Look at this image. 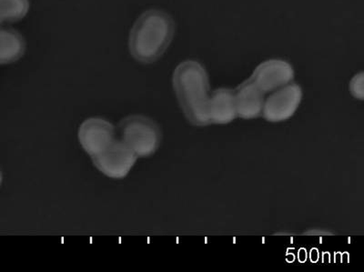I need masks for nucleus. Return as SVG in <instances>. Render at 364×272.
<instances>
[{
	"label": "nucleus",
	"mask_w": 364,
	"mask_h": 272,
	"mask_svg": "<svg viewBox=\"0 0 364 272\" xmlns=\"http://www.w3.org/2000/svg\"><path fill=\"white\" fill-rule=\"evenodd\" d=\"M2 180H3V178H2V173H0V186H1V184H2Z\"/></svg>",
	"instance_id": "nucleus-13"
},
{
	"label": "nucleus",
	"mask_w": 364,
	"mask_h": 272,
	"mask_svg": "<svg viewBox=\"0 0 364 272\" xmlns=\"http://www.w3.org/2000/svg\"><path fill=\"white\" fill-rule=\"evenodd\" d=\"M28 0H0V22L14 23L28 14Z\"/></svg>",
	"instance_id": "nucleus-11"
},
{
	"label": "nucleus",
	"mask_w": 364,
	"mask_h": 272,
	"mask_svg": "<svg viewBox=\"0 0 364 272\" xmlns=\"http://www.w3.org/2000/svg\"><path fill=\"white\" fill-rule=\"evenodd\" d=\"M294 79V67L287 61L282 60L264 61L249 77L250 82L264 95L288 85Z\"/></svg>",
	"instance_id": "nucleus-6"
},
{
	"label": "nucleus",
	"mask_w": 364,
	"mask_h": 272,
	"mask_svg": "<svg viewBox=\"0 0 364 272\" xmlns=\"http://www.w3.org/2000/svg\"><path fill=\"white\" fill-rule=\"evenodd\" d=\"M175 28L174 19L167 12L152 9L142 13L129 34L132 56L141 63L155 62L170 47Z\"/></svg>",
	"instance_id": "nucleus-1"
},
{
	"label": "nucleus",
	"mask_w": 364,
	"mask_h": 272,
	"mask_svg": "<svg viewBox=\"0 0 364 272\" xmlns=\"http://www.w3.org/2000/svg\"><path fill=\"white\" fill-rule=\"evenodd\" d=\"M116 131L112 123L100 118H90L81 124L79 139L90 157L102 153L115 141Z\"/></svg>",
	"instance_id": "nucleus-7"
},
{
	"label": "nucleus",
	"mask_w": 364,
	"mask_h": 272,
	"mask_svg": "<svg viewBox=\"0 0 364 272\" xmlns=\"http://www.w3.org/2000/svg\"><path fill=\"white\" fill-rule=\"evenodd\" d=\"M208 116L210 124L217 125L229 124L238 118L234 90L219 89L210 94Z\"/></svg>",
	"instance_id": "nucleus-9"
},
{
	"label": "nucleus",
	"mask_w": 364,
	"mask_h": 272,
	"mask_svg": "<svg viewBox=\"0 0 364 272\" xmlns=\"http://www.w3.org/2000/svg\"><path fill=\"white\" fill-rule=\"evenodd\" d=\"M234 95L238 118L252 119L262 116L265 95L249 79L234 89Z\"/></svg>",
	"instance_id": "nucleus-8"
},
{
	"label": "nucleus",
	"mask_w": 364,
	"mask_h": 272,
	"mask_svg": "<svg viewBox=\"0 0 364 272\" xmlns=\"http://www.w3.org/2000/svg\"><path fill=\"white\" fill-rule=\"evenodd\" d=\"M174 92L182 111L188 121L195 126L210 125L208 116L210 94L209 76L198 61L186 60L174 70Z\"/></svg>",
	"instance_id": "nucleus-2"
},
{
	"label": "nucleus",
	"mask_w": 364,
	"mask_h": 272,
	"mask_svg": "<svg viewBox=\"0 0 364 272\" xmlns=\"http://www.w3.org/2000/svg\"><path fill=\"white\" fill-rule=\"evenodd\" d=\"M119 131L120 141L138 158L151 156L161 144V131L152 119L145 116H127L120 121Z\"/></svg>",
	"instance_id": "nucleus-3"
},
{
	"label": "nucleus",
	"mask_w": 364,
	"mask_h": 272,
	"mask_svg": "<svg viewBox=\"0 0 364 272\" xmlns=\"http://www.w3.org/2000/svg\"><path fill=\"white\" fill-rule=\"evenodd\" d=\"M350 92L354 98L357 99L363 100L364 98V90H363V73L360 72L356 74L350 80Z\"/></svg>",
	"instance_id": "nucleus-12"
},
{
	"label": "nucleus",
	"mask_w": 364,
	"mask_h": 272,
	"mask_svg": "<svg viewBox=\"0 0 364 272\" xmlns=\"http://www.w3.org/2000/svg\"><path fill=\"white\" fill-rule=\"evenodd\" d=\"M301 99V87L297 84H288L265 98L262 116L269 122L287 121L294 115Z\"/></svg>",
	"instance_id": "nucleus-5"
},
{
	"label": "nucleus",
	"mask_w": 364,
	"mask_h": 272,
	"mask_svg": "<svg viewBox=\"0 0 364 272\" xmlns=\"http://www.w3.org/2000/svg\"><path fill=\"white\" fill-rule=\"evenodd\" d=\"M91 158L100 173L112 179L119 180L131 173L138 157L124 142L115 139L102 153Z\"/></svg>",
	"instance_id": "nucleus-4"
},
{
	"label": "nucleus",
	"mask_w": 364,
	"mask_h": 272,
	"mask_svg": "<svg viewBox=\"0 0 364 272\" xmlns=\"http://www.w3.org/2000/svg\"><path fill=\"white\" fill-rule=\"evenodd\" d=\"M0 24H1V22H0Z\"/></svg>",
	"instance_id": "nucleus-14"
},
{
	"label": "nucleus",
	"mask_w": 364,
	"mask_h": 272,
	"mask_svg": "<svg viewBox=\"0 0 364 272\" xmlns=\"http://www.w3.org/2000/svg\"><path fill=\"white\" fill-rule=\"evenodd\" d=\"M26 51V41L18 31L0 28V64H11L21 60Z\"/></svg>",
	"instance_id": "nucleus-10"
}]
</instances>
